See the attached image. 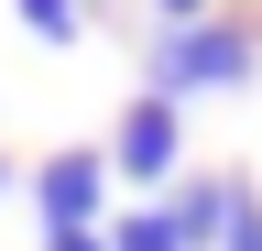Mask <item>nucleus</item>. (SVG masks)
I'll use <instances>...</instances> for the list:
<instances>
[{
  "mask_svg": "<svg viewBox=\"0 0 262 251\" xmlns=\"http://www.w3.org/2000/svg\"><path fill=\"white\" fill-rule=\"evenodd\" d=\"M251 66H262V33H251V22H229V11H208V22H164V44H153V99L251 87Z\"/></svg>",
  "mask_w": 262,
  "mask_h": 251,
  "instance_id": "obj_1",
  "label": "nucleus"
},
{
  "mask_svg": "<svg viewBox=\"0 0 262 251\" xmlns=\"http://www.w3.org/2000/svg\"><path fill=\"white\" fill-rule=\"evenodd\" d=\"M110 153H44L33 164V218L44 230H110Z\"/></svg>",
  "mask_w": 262,
  "mask_h": 251,
  "instance_id": "obj_2",
  "label": "nucleus"
},
{
  "mask_svg": "<svg viewBox=\"0 0 262 251\" xmlns=\"http://www.w3.org/2000/svg\"><path fill=\"white\" fill-rule=\"evenodd\" d=\"M175 153H186V120H175V99H131L120 109V131H110V175H131V186H175Z\"/></svg>",
  "mask_w": 262,
  "mask_h": 251,
  "instance_id": "obj_3",
  "label": "nucleus"
},
{
  "mask_svg": "<svg viewBox=\"0 0 262 251\" xmlns=\"http://www.w3.org/2000/svg\"><path fill=\"white\" fill-rule=\"evenodd\" d=\"M219 186H229V175H196V186L164 197V208H175V230H186V251H219Z\"/></svg>",
  "mask_w": 262,
  "mask_h": 251,
  "instance_id": "obj_4",
  "label": "nucleus"
},
{
  "mask_svg": "<svg viewBox=\"0 0 262 251\" xmlns=\"http://www.w3.org/2000/svg\"><path fill=\"white\" fill-rule=\"evenodd\" d=\"M219 251H262V186L251 175L219 186Z\"/></svg>",
  "mask_w": 262,
  "mask_h": 251,
  "instance_id": "obj_5",
  "label": "nucleus"
},
{
  "mask_svg": "<svg viewBox=\"0 0 262 251\" xmlns=\"http://www.w3.org/2000/svg\"><path fill=\"white\" fill-rule=\"evenodd\" d=\"M110 251H186V230H175V208H131V218H110Z\"/></svg>",
  "mask_w": 262,
  "mask_h": 251,
  "instance_id": "obj_6",
  "label": "nucleus"
},
{
  "mask_svg": "<svg viewBox=\"0 0 262 251\" xmlns=\"http://www.w3.org/2000/svg\"><path fill=\"white\" fill-rule=\"evenodd\" d=\"M11 11H22V33H33V44H77V22H88L77 0H11Z\"/></svg>",
  "mask_w": 262,
  "mask_h": 251,
  "instance_id": "obj_7",
  "label": "nucleus"
},
{
  "mask_svg": "<svg viewBox=\"0 0 262 251\" xmlns=\"http://www.w3.org/2000/svg\"><path fill=\"white\" fill-rule=\"evenodd\" d=\"M44 251H110V230H44Z\"/></svg>",
  "mask_w": 262,
  "mask_h": 251,
  "instance_id": "obj_8",
  "label": "nucleus"
},
{
  "mask_svg": "<svg viewBox=\"0 0 262 251\" xmlns=\"http://www.w3.org/2000/svg\"><path fill=\"white\" fill-rule=\"evenodd\" d=\"M153 11H164V22H208L219 0H153Z\"/></svg>",
  "mask_w": 262,
  "mask_h": 251,
  "instance_id": "obj_9",
  "label": "nucleus"
},
{
  "mask_svg": "<svg viewBox=\"0 0 262 251\" xmlns=\"http://www.w3.org/2000/svg\"><path fill=\"white\" fill-rule=\"evenodd\" d=\"M0 197H11V164H0Z\"/></svg>",
  "mask_w": 262,
  "mask_h": 251,
  "instance_id": "obj_10",
  "label": "nucleus"
}]
</instances>
